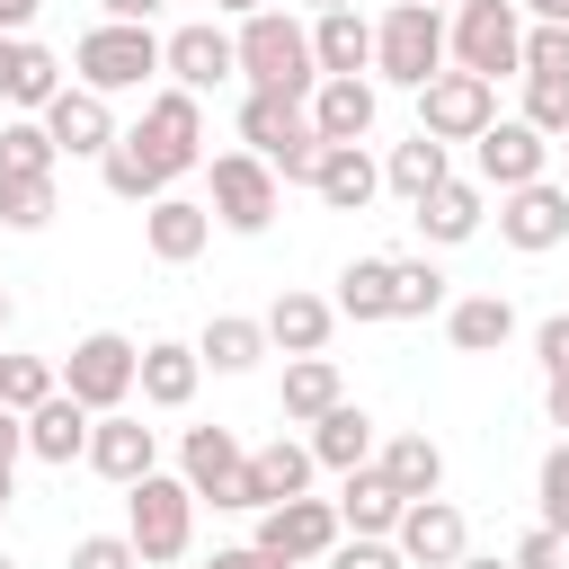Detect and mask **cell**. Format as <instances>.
<instances>
[{"label":"cell","instance_id":"6da1fadb","mask_svg":"<svg viewBox=\"0 0 569 569\" xmlns=\"http://www.w3.org/2000/svg\"><path fill=\"white\" fill-rule=\"evenodd\" d=\"M231 44H240V80H249V89H276V98H311V89H320V53H311V27H302V18L249 9V18L231 27Z\"/></svg>","mask_w":569,"mask_h":569},{"label":"cell","instance_id":"7a4b0ae2","mask_svg":"<svg viewBox=\"0 0 569 569\" xmlns=\"http://www.w3.org/2000/svg\"><path fill=\"white\" fill-rule=\"evenodd\" d=\"M240 142L284 178V187H311V169H320V124H311V98H276V89H249L240 98Z\"/></svg>","mask_w":569,"mask_h":569},{"label":"cell","instance_id":"3957f363","mask_svg":"<svg viewBox=\"0 0 569 569\" xmlns=\"http://www.w3.org/2000/svg\"><path fill=\"white\" fill-rule=\"evenodd\" d=\"M196 507H204V498H196L178 471H142V480L124 489V533H133L142 569H169V560L196 551Z\"/></svg>","mask_w":569,"mask_h":569},{"label":"cell","instance_id":"277c9868","mask_svg":"<svg viewBox=\"0 0 569 569\" xmlns=\"http://www.w3.org/2000/svg\"><path fill=\"white\" fill-rule=\"evenodd\" d=\"M445 62H453V44H445V9H427V0H391V9L373 18V80H391V89H427Z\"/></svg>","mask_w":569,"mask_h":569},{"label":"cell","instance_id":"5b68a950","mask_svg":"<svg viewBox=\"0 0 569 569\" xmlns=\"http://www.w3.org/2000/svg\"><path fill=\"white\" fill-rule=\"evenodd\" d=\"M151 71H160V36H151V18H98V27L71 44V80L98 89V98L142 89Z\"/></svg>","mask_w":569,"mask_h":569},{"label":"cell","instance_id":"8992f818","mask_svg":"<svg viewBox=\"0 0 569 569\" xmlns=\"http://www.w3.org/2000/svg\"><path fill=\"white\" fill-rule=\"evenodd\" d=\"M204 204H213V222H222L231 240H258V231L284 213V178L240 142V151H213V160H204Z\"/></svg>","mask_w":569,"mask_h":569},{"label":"cell","instance_id":"52a82bcc","mask_svg":"<svg viewBox=\"0 0 569 569\" xmlns=\"http://www.w3.org/2000/svg\"><path fill=\"white\" fill-rule=\"evenodd\" d=\"M133 382H142V347L124 338V329H89V338H71V356H62V391L80 400V409H133Z\"/></svg>","mask_w":569,"mask_h":569},{"label":"cell","instance_id":"ba28073f","mask_svg":"<svg viewBox=\"0 0 569 569\" xmlns=\"http://www.w3.org/2000/svg\"><path fill=\"white\" fill-rule=\"evenodd\" d=\"M178 480H187L204 507H222V516H258L249 445H240L231 427H187V436H178Z\"/></svg>","mask_w":569,"mask_h":569},{"label":"cell","instance_id":"9c48e42d","mask_svg":"<svg viewBox=\"0 0 569 569\" xmlns=\"http://www.w3.org/2000/svg\"><path fill=\"white\" fill-rule=\"evenodd\" d=\"M445 44H453V71H525V9L516 0H462L445 9Z\"/></svg>","mask_w":569,"mask_h":569},{"label":"cell","instance_id":"30bf717a","mask_svg":"<svg viewBox=\"0 0 569 569\" xmlns=\"http://www.w3.org/2000/svg\"><path fill=\"white\" fill-rule=\"evenodd\" d=\"M258 551H276L284 569H302V560H329L338 542H347V525H338V498H276V507H258V533H249Z\"/></svg>","mask_w":569,"mask_h":569},{"label":"cell","instance_id":"8fae6325","mask_svg":"<svg viewBox=\"0 0 569 569\" xmlns=\"http://www.w3.org/2000/svg\"><path fill=\"white\" fill-rule=\"evenodd\" d=\"M489 124H498V80L445 62V71L418 89V133H436V142H480Z\"/></svg>","mask_w":569,"mask_h":569},{"label":"cell","instance_id":"7c38bea8","mask_svg":"<svg viewBox=\"0 0 569 569\" xmlns=\"http://www.w3.org/2000/svg\"><path fill=\"white\" fill-rule=\"evenodd\" d=\"M133 133H142V142L160 151V169H169V178L204 169V98H196V89H178V80H169V89H151V98H142V124H133Z\"/></svg>","mask_w":569,"mask_h":569},{"label":"cell","instance_id":"4fadbf2b","mask_svg":"<svg viewBox=\"0 0 569 569\" xmlns=\"http://www.w3.org/2000/svg\"><path fill=\"white\" fill-rule=\"evenodd\" d=\"M471 178L480 187H533V178H551V133H533L525 116H498L480 142H471Z\"/></svg>","mask_w":569,"mask_h":569},{"label":"cell","instance_id":"5bb4252c","mask_svg":"<svg viewBox=\"0 0 569 569\" xmlns=\"http://www.w3.org/2000/svg\"><path fill=\"white\" fill-rule=\"evenodd\" d=\"M498 240H507V249H525V258L560 249V240H569V187H560V178L507 187V196H498Z\"/></svg>","mask_w":569,"mask_h":569},{"label":"cell","instance_id":"9a60e30c","mask_svg":"<svg viewBox=\"0 0 569 569\" xmlns=\"http://www.w3.org/2000/svg\"><path fill=\"white\" fill-rule=\"evenodd\" d=\"M160 71L204 98V89H222V80L240 71V44H231V27L196 18V27H169V36H160Z\"/></svg>","mask_w":569,"mask_h":569},{"label":"cell","instance_id":"2e32d148","mask_svg":"<svg viewBox=\"0 0 569 569\" xmlns=\"http://www.w3.org/2000/svg\"><path fill=\"white\" fill-rule=\"evenodd\" d=\"M391 542H400L409 569H453V560L471 551V525H462V507L436 489V498H409V507H400V533H391Z\"/></svg>","mask_w":569,"mask_h":569},{"label":"cell","instance_id":"e0dca14e","mask_svg":"<svg viewBox=\"0 0 569 569\" xmlns=\"http://www.w3.org/2000/svg\"><path fill=\"white\" fill-rule=\"evenodd\" d=\"M373 116H382V80H373V71H329V80L311 89L320 142H373Z\"/></svg>","mask_w":569,"mask_h":569},{"label":"cell","instance_id":"ac0fdd59","mask_svg":"<svg viewBox=\"0 0 569 569\" xmlns=\"http://www.w3.org/2000/svg\"><path fill=\"white\" fill-rule=\"evenodd\" d=\"M44 133H53V151H62V160H107V142H116L124 124H116V98H98V89H80V80H71V89L44 107Z\"/></svg>","mask_w":569,"mask_h":569},{"label":"cell","instance_id":"d6986e66","mask_svg":"<svg viewBox=\"0 0 569 569\" xmlns=\"http://www.w3.org/2000/svg\"><path fill=\"white\" fill-rule=\"evenodd\" d=\"M98 480H116V489H133L142 471H160V436L133 418V409H107L98 427H89V453H80Z\"/></svg>","mask_w":569,"mask_h":569},{"label":"cell","instance_id":"ffe728a7","mask_svg":"<svg viewBox=\"0 0 569 569\" xmlns=\"http://www.w3.org/2000/svg\"><path fill=\"white\" fill-rule=\"evenodd\" d=\"M409 222H418L427 249H462V240L489 222V187H480V178H445V187H427V196L409 204Z\"/></svg>","mask_w":569,"mask_h":569},{"label":"cell","instance_id":"44dd1931","mask_svg":"<svg viewBox=\"0 0 569 569\" xmlns=\"http://www.w3.org/2000/svg\"><path fill=\"white\" fill-rule=\"evenodd\" d=\"M204 240H213V204H196V196H160V204H142V249L160 258V267H187V258H204Z\"/></svg>","mask_w":569,"mask_h":569},{"label":"cell","instance_id":"7402d4cb","mask_svg":"<svg viewBox=\"0 0 569 569\" xmlns=\"http://www.w3.org/2000/svg\"><path fill=\"white\" fill-rule=\"evenodd\" d=\"M196 382H204L196 338H142V382H133V400H142V409H187V400H196Z\"/></svg>","mask_w":569,"mask_h":569},{"label":"cell","instance_id":"603a6c76","mask_svg":"<svg viewBox=\"0 0 569 569\" xmlns=\"http://www.w3.org/2000/svg\"><path fill=\"white\" fill-rule=\"evenodd\" d=\"M311 196H320L329 213H365V204L382 196V160H373L365 142H329L320 169H311Z\"/></svg>","mask_w":569,"mask_h":569},{"label":"cell","instance_id":"cb8c5ba5","mask_svg":"<svg viewBox=\"0 0 569 569\" xmlns=\"http://www.w3.org/2000/svg\"><path fill=\"white\" fill-rule=\"evenodd\" d=\"M329 329H338V302H329V293L284 284V293L267 302V347H276V356H320V347H329Z\"/></svg>","mask_w":569,"mask_h":569},{"label":"cell","instance_id":"d4e9b609","mask_svg":"<svg viewBox=\"0 0 569 569\" xmlns=\"http://www.w3.org/2000/svg\"><path fill=\"white\" fill-rule=\"evenodd\" d=\"M89 427H98V409H80L71 391H53V400H36V409H27V453H36V462H53V471H71V462L89 453Z\"/></svg>","mask_w":569,"mask_h":569},{"label":"cell","instance_id":"484cf974","mask_svg":"<svg viewBox=\"0 0 569 569\" xmlns=\"http://www.w3.org/2000/svg\"><path fill=\"white\" fill-rule=\"evenodd\" d=\"M373 471H382L400 498H436V489H445V445H436L427 427H400V436L373 445Z\"/></svg>","mask_w":569,"mask_h":569},{"label":"cell","instance_id":"4316f807","mask_svg":"<svg viewBox=\"0 0 569 569\" xmlns=\"http://www.w3.org/2000/svg\"><path fill=\"white\" fill-rule=\"evenodd\" d=\"M98 178H107V196H116V204H160V196L178 187L142 133H116V142H107V160H98Z\"/></svg>","mask_w":569,"mask_h":569},{"label":"cell","instance_id":"83f0119b","mask_svg":"<svg viewBox=\"0 0 569 569\" xmlns=\"http://www.w3.org/2000/svg\"><path fill=\"white\" fill-rule=\"evenodd\" d=\"M311 471H320L311 436H267V445H249V489H258V507L302 498V489H311Z\"/></svg>","mask_w":569,"mask_h":569},{"label":"cell","instance_id":"f1b7e54d","mask_svg":"<svg viewBox=\"0 0 569 569\" xmlns=\"http://www.w3.org/2000/svg\"><path fill=\"white\" fill-rule=\"evenodd\" d=\"M445 338H453L462 356H498V347L516 338V302H507V293H453V302H445Z\"/></svg>","mask_w":569,"mask_h":569},{"label":"cell","instance_id":"f546056e","mask_svg":"<svg viewBox=\"0 0 569 569\" xmlns=\"http://www.w3.org/2000/svg\"><path fill=\"white\" fill-rule=\"evenodd\" d=\"M400 489L373 471V462H356V471H338V525L347 533H400Z\"/></svg>","mask_w":569,"mask_h":569},{"label":"cell","instance_id":"4dcf8cb0","mask_svg":"<svg viewBox=\"0 0 569 569\" xmlns=\"http://www.w3.org/2000/svg\"><path fill=\"white\" fill-rule=\"evenodd\" d=\"M196 356H204L213 373H258V356H276V347H267V320H249V311H213V320L196 329Z\"/></svg>","mask_w":569,"mask_h":569},{"label":"cell","instance_id":"1f68e13d","mask_svg":"<svg viewBox=\"0 0 569 569\" xmlns=\"http://www.w3.org/2000/svg\"><path fill=\"white\" fill-rule=\"evenodd\" d=\"M311 53H320V80L329 71H373V18L365 9H320L311 18Z\"/></svg>","mask_w":569,"mask_h":569},{"label":"cell","instance_id":"d6a6232c","mask_svg":"<svg viewBox=\"0 0 569 569\" xmlns=\"http://www.w3.org/2000/svg\"><path fill=\"white\" fill-rule=\"evenodd\" d=\"M453 178V142H436V133H409V142H391V160H382V187L400 196V204H418L427 187H445Z\"/></svg>","mask_w":569,"mask_h":569},{"label":"cell","instance_id":"836d02e7","mask_svg":"<svg viewBox=\"0 0 569 569\" xmlns=\"http://www.w3.org/2000/svg\"><path fill=\"white\" fill-rule=\"evenodd\" d=\"M373 418L356 409V400H338V409H320L311 418V453H320V471H356V462H373Z\"/></svg>","mask_w":569,"mask_h":569},{"label":"cell","instance_id":"e575fe53","mask_svg":"<svg viewBox=\"0 0 569 569\" xmlns=\"http://www.w3.org/2000/svg\"><path fill=\"white\" fill-rule=\"evenodd\" d=\"M329 302H338V320H391V258H347Z\"/></svg>","mask_w":569,"mask_h":569},{"label":"cell","instance_id":"d590c367","mask_svg":"<svg viewBox=\"0 0 569 569\" xmlns=\"http://www.w3.org/2000/svg\"><path fill=\"white\" fill-rule=\"evenodd\" d=\"M347 391H338V365L329 356H284V418L293 427H311L320 409H338Z\"/></svg>","mask_w":569,"mask_h":569},{"label":"cell","instance_id":"8d00e7d4","mask_svg":"<svg viewBox=\"0 0 569 569\" xmlns=\"http://www.w3.org/2000/svg\"><path fill=\"white\" fill-rule=\"evenodd\" d=\"M53 133L44 116H0V178H53Z\"/></svg>","mask_w":569,"mask_h":569},{"label":"cell","instance_id":"74e56055","mask_svg":"<svg viewBox=\"0 0 569 569\" xmlns=\"http://www.w3.org/2000/svg\"><path fill=\"white\" fill-rule=\"evenodd\" d=\"M62 89H71V80H62V53L27 36V53H18V80H9V107H18V116H44Z\"/></svg>","mask_w":569,"mask_h":569},{"label":"cell","instance_id":"f35d334b","mask_svg":"<svg viewBox=\"0 0 569 569\" xmlns=\"http://www.w3.org/2000/svg\"><path fill=\"white\" fill-rule=\"evenodd\" d=\"M445 302L453 293H445V267L436 258H391V320H427Z\"/></svg>","mask_w":569,"mask_h":569},{"label":"cell","instance_id":"ab89813d","mask_svg":"<svg viewBox=\"0 0 569 569\" xmlns=\"http://www.w3.org/2000/svg\"><path fill=\"white\" fill-rule=\"evenodd\" d=\"M62 213L53 178H0V231H44Z\"/></svg>","mask_w":569,"mask_h":569},{"label":"cell","instance_id":"60d3db41","mask_svg":"<svg viewBox=\"0 0 569 569\" xmlns=\"http://www.w3.org/2000/svg\"><path fill=\"white\" fill-rule=\"evenodd\" d=\"M62 391V365H44V356H0V400L27 418L36 400H53Z\"/></svg>","mask_w":569,"mask_h":569},{"label":"cell","instance_id":"b9f144b4","mask_svg":"<svg viewBox=\"0 0 569 569\" xmlns=\"http://www.w3.org/2000/svg\"><path fill=\"white\" fill-rule=\"evenodd\" d=\"M533 133H569V71H525V107H516Z\"/></svg>","mask_w":569,"mask_h":569},{"label":"cell","instance_id":"7bdbcfd3","mask_svg":"<svg viewBox=\"0 0 569 569\" xmlns=\"http://www.w3.org/2000/svg\"><path fill=\"white\" fill-rule=\"evenodd\" d=\"M533 507H542V525H560V533H569V436L533 462Z\"/></svg>","mask_w":569,"mask_h":569},{"label":"cell","instance_id":"ee69618b","mask_svg":"<svg viewBox=\"0 0 569 569\" xmlns=\"http://www.w3.org/2000/svg\"><path fill=\"white\" fill-rule=\"evenodd\" d=\"M62 569H142V551H133V533H80Z\"/></svg>","mask_w":569,"mask_h":569},{"label":"cell","instance_id":"f6af8a7d","mask_svg":"<svg viewBox=\"0 0 569 569\" xmlns=\"http://www.w3.org/2000/svg\"><path fill=\"white\" fill-rule=\"evenodd\" d=\"M329 569H409V560H400L391 533H347V542L329 551Z\"/></svg>","mask_w":569,"mask_h":569},{"label":"cell","instance_id":"bcb514c9","mask_svg":"<svg viewBox=\"0 0 569 569\" xmlns=\"http://www.w3.org/2000/svg\"><path fill=\"white\" fill-rule=\"evenodd\" d=\"M525 71H569V27L525 18Z\"/></svg>","mask_w":569,"mask_h":569},{"label":"cell","instance_id":"7dc6e473","mask_svg":"<svg viewBox=\"0 0 569 569\" xmlns=\"http://www.w3.org/2000/svg\"><path fill=\"white\" fill-rule=\"evenodd\" d=\"M507 560H516V569H569V533H560V525H533Z\"/></svg>","mask_w":569,"mask_h":569},{"label":"cell","instance_id":"c3c4849f","mask_svg":"<svg viewBox=\"0 0 569 569\" xmlns=\"http://www.w3.org/2000/svg\"><path fill=\"white\" fill-rule=\"evenodd\" d=\"M533 365H542V373H569V311H551V320L533 329Z\"/></svg>","mask_w":569,"mask_h":569},{"label":"cell","instance_id":"681fc988","mask_svg":"<svg viewBox=\"0 0 569 569\" xmlns=\"http://www.w3.org/2000/svg\"><path fill=\"white\" fill-rule=\"evenodd\" d=\"M18 462H27V418H18L9 400H0V471L18 480Z\"/></svg>","mask_w":569,"mask_h":569},{"label":"cell","instance_id":"f907efd6","mask_svg":"<svg viewBox=\"0 0 569 569\" xmlns=\"http://www.w3.org/2000/svg\"><path fill=\"white\" fill-rule=\"evenodd\" d=\"M204 569H284V560H276V551H258V542H222Z\"/></svg>","mask_w":569,"mask_h":569},{"label":"cell","instance_id":"816d5d0a","mask_svg":"<svg viewBox=\"0 0 569 569\" xmlns=\"http://www.w3.org/2000/svg\"><path fill=\"white\" fill-rule=\"evenodd\" d=\"M542 418L569 436V373H542Z\"/></svg>","mask_w":569,"mask_h":569},{"label":"cell","instance_id":"f5cc1de1","mask_svg":"<svg viewBox=\"0 0 569 569\" xmlns=\"http://www.w3.org/2000/svg\"><path fill=\"white\" fill-rule=\"evenodd\" d=\"M36 9H44V0H0V36H27V27H36Z\"/></svg>","mask_w":569,"mask_h":569},{"label":"cell","instance_id":"db71d44e","mask_svg":"<svg viewBox=\"0 0 569 569\" xmlns=\"http://www.w3.org/2000/svg\"><path fill=\"white\" fill-rule=\"evenodd\" d=\"M18 53H27V36H0V107H9V80H18Z\"/></svg>","mask_w":569,"mask_h":569},{"label":"cell","instance_id":"11a10c76","mask_svg":"<svg viewBox=\"0 0 569 569\" xmlns=\"http://www.w3.org/2000/svg\"><path fill=\"white\" fill-rule=\"evenodd\" d=\"M525 18H542V27H569V0H516Z\"/></svg>","mask_w":569,"mask_h":569},{"label":"cell","instance_id":"9f6ffc18","mask_svg":"<svg viewBox=\"0 0 569 569\" xmlns=\"http://www.w3.org/2000/svg\"><path fill=\"white\" fill-rule=\"evenodd\" d=\"M107 18H160V0H98Z\"/></svg>","mask_w":569,"mask_h":569},{"label":"cell","instance_id":"6f0895ef","mask_svg":"<svg viewBox=\"0 0 569 569\" xmlns=\"http://www.w3.org/2000/svg\"><path fill=\"white\" fill-rule=\"evenodd\" d=\"M222 18H249V9H276V0H213Z\"/></svg>","mask_w":569,"mask_h":569},{"label":"cell","instance_id":"680465c9","mask_svg":"<svg viewBox=\"0 0 569 569\" xmlns=\"http://www.w3.org/2000/svg\"><path fill=\"white\" fill-rule=\"evenodd\" d=\"M453 569H516V560H480V551H462V560H453Z\"/></svg>","mask_w":569,"mask_h":569},{"label":"cell","instance_id":"91938a15","mask_svg":"<svg viewBox=\"0 0 569 569\" xmlns=\"http://www.w3.org/2000/svg\"><path fill=\"white\" fill-rule=\"evenodd\" d=\"M302 9H311V18H320V9H356V0H302Z\"/></svg>","mask_w":569,"mask_h":569},{"label":"cell","instance_id":"94428289","mask_svg":"<svg viewBox=\"0 0 569 569\" xmlns=\"http://www.w3.org/2000/svg\"><path fill=\"white\" fill-rule=\"evenodd\" d=\"M9 489H18V480H9V471H0V525H9Z\"/></svg>","mask_w":569,"mask_h":569},{"label":"cell","instance_id":"6125c7cd","mask_svg":"<svg viewBox=\"0 0 569 569\" xmlns=\"http://www.w3.org/2000/svg\"><path fill=\"white\" fill-rule=\"evenodd\" d=\"M0 329H9V284H0Z\"/></svg>","mask_w":569,"mask_h":569},{"label":"cell","instance_id":"be15d7a7","mask_svg":"<svg viewBox=\"0 0 569 569\" xmlns=\"http://www.w3.org/2000/svg\"><path fill=\"white\" fill-rule=\"evenodd\" d=\"M0 569H18V560H9V542H0Z\"/></svg>","mask_w":569,"mask_h":569},{"label":"cell","instance_id":"e7e4bbea","mask_svg":"<svg viewBox=\"0 0 569 569\" xmlns=\"http://www.w3.org/2000/svg\"><path fill=\"white\" fill-rule=\"evenodd\" d=\"M427 9H462V0H427Z\"/></svg>","mask_w":569,"mask_h":569},{"label":"cell","instance_id":"03108f58","mask_svg":"<svg viewBox=\"0 0 569 569\" xmlns=\"http://www.w3.org/2000/svg\"><path fill=\"white\" fill-rule=\"evenodd\" d=\"M551 151H569V133H560V142H551Z\"/></svg>","mask_w":569,"mask_h":569}]
</instances>
